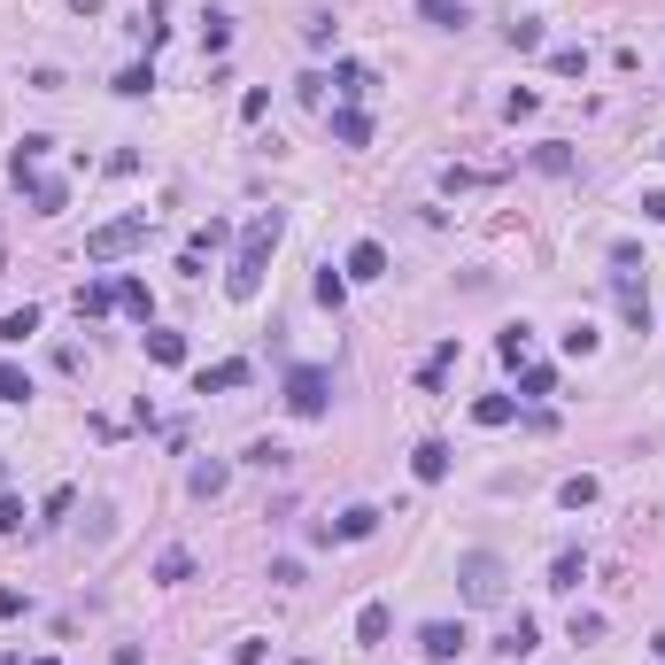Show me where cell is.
I'll use <instances>...</instances> for the list:
<instances>
[{
	"label": "cell",
	"instance_id": "277c9868",
	"mask_svg": "<svg viewBox=\"0 0 665 665\" xmlns=\"http://www.w3.org/2000/svg\"><path fill=\"white\" fill-rule=\"evenodd\" d=\"M147 232H155V217H147V209H132V217H109V225H93V232H86V263H116V256H132Z\"/></svg>",
	"mask_w": 665,
	"mask_h": 665
},
{
	"label": "cell",
	"instance_id": "ba28073f",
	"mask_svg": "<svg viewBox=\"0 0 665 665\" xmlns=\"http://www.w3.org/2000/svg\"><path fill=\"white\" fill-rule=\"evenodd\" d=\"M248 364H240V356H225V364H202V372H194V395H232V387H248Z\"/></svg>",
	"mask_w": 665,
	"mask_h": 665
},
{
	"label": "cell",
	"instance_id": "5b68a950",
	"mask_svg": "<svg viewBox=\"0 0 665 665\" xmlns=\"http://www.w3.org/2000/svg\"><path fill=\"white\" fill-rule=\"evenodd\" d=\"M287 410H294V418H325V410H333V372L294 364V372H287Z\"/></svg>",
	"mask_w": 665,
	"mask_h": 665
},
{
	"label": "cell",
	"instance_id": "7402d4cb",
	"mask_svg": "<svg viewBox=\"0 0 665 665\" xmlns=\"http://www.w3.org/2000/svg\"><path fill=\"white\" fill-rule=\"evenodd\" d=\"M318 302H325V310H341V302H348V271L318 263Z\"/></svg>",
	"mask_w": 665,
	"mask_h": 665
},
{
	"label": "cell",
	"instance_id": "ac0fdd59",
	"mask_svg": "<svg viewBox=\"0 0 665 665\" xmlns=\"http://www.w3.org/2000/svg\"><path fill=\"white\" fill-rule=\"evenodd\" d=\"M526 348H534V333H526V325H503V341H495V356H503L511 372L526 364Z\"/></svg>",
	"mask_w": 665,
	"mask_h": 665
},
{
	"label": "cell",
	"instance_id": "4316f807",
	"mask_svg": "<svg viewBox=\"0 0 665 665\" xmlns=\"http://www.w3.org/2000/svg\"><path fill=\"white\" fill-rule=\"evenodd\" d=\"M147 356L155 364H186V333H147Z\"/></svg>",
	"mask_w": 665,
	"mask_h": 665
},
{
	"label": "cell",
	"instance_id": "cb8c5ba5",
	"mask_svg": "<svg viewBox=\"0 0 665 665\" xmlns=\"http://www.w3.org/2000/svg\"><path fill=\"white\" fill-rule=\"evenodd\" d=\"M333 86H341L348 101H364V93H372V70H364V62H341V70H333Z\"/></svg>",
	"mask_w": 665,
	"mask_h": 665
},
{
	"label": "cell",
	"instance_id": "6da1fadb",
	"mask_svg": "<svg viewBox=\"0 0 665 665\" xmlns=\"http://www.w3.org/2000/svg\"><path fill=\"white\" fill-rule=\"evenodd\" d=\"M279 232H287L279 209H256V217H248L240 248H232V271H225V294H232V302H256V294H263V263H271V248H279Z\"/></svg>",
	"mask_w": 665,
	"mask_h": 665
},
{
	"label": "cell",
	"instance_id": "8992f818",
	"mask_svg": "<svg viewBox=\"0 0 665 665\" xmlns=\"http://www.w3.org/2000/svg\"><path fill=\"white\" fill-rule=\"evenodd\" d=\"M8 178H16V194L31 202V217H55V209L70 202V186H62V178H39V171H24V163H8Z\"/></svg>",
	"mask_w": 665,
	"mask_h": 665
},
{
	"label": "cell",
	"instance_id": "d4e9b609",
	"mask_svg": "<svg viewBox=\"0 0 665 665\" xmlns=\"http://www.w3.org/2000/svg\"><path fill=\"white\" fill-rule=\"evenodd\" d=\"M0 403H31V372L24 364H0Z\"/></svg>",
	"mask_w": 665,
	"mask_h": 665
},
{
	"label": "cell",
	"instance_id": "4fadbf2b",
	"mask_svg": "<svg viewBox=\"0 0 665 665\" xmlns=\"http://www.w3.org/2000/svg\"><path fill=\"white\" fill-rule=\"evenodd\" d=\"M116 310V279H86L78 287V318H109Z\"/></svg>",
	"mask_w": 665,
	"mask_h": 665
},
{
	"label": "cell",
	"instance_id": "4dcf8cb0",
	"mask_svg": "<svg viewBox=\"0 0 665 665\" xmlns=\"http://www.w3.org/2000/svg\"><path fill=\"white\" fill-rule=\"evenodd\" d=\"M147 86H155V70H147V62H132V70H116V93H124V101H140Z\"/></svg>",
	"mask_w": 665,
	"mask_h": 665
},
{
	"label": "cell",
	"instance_id": "52a82bcc",
	"mask_svg": "<svg viewBox=\"0 0 665 665\" xmlns=\"http://www.w3.org/2000/svg\"><path fill=\"white\" fill-rule=\"evenodd\" d=\"M464 642H472V635H464L457 619H426V627H418V650H426L434 665H449V658L464 650Z\"/></svg>",
	"mask_w": 665,
	"mask_h": 665
},
{
	"label": "cell",
	"instance_id": "8fae6325",
	"mask_svg": "<svg viewBox=\"0 0 665 665\" xmlns=\"http://www.w3.org/2000/svg\"><path fill=\"white\" fill-rule=\"evenodd\" d=\"M341 271H348V279H387V248H379V240H356Z\"/></svg>",
	"mask_w": 665,
	"mask_h": 665
},
{
	"label": "cell",
	"instance_id": "484cf974",
	"mask_svg": "<svg viewBox=\"0 0 665 665\" xmlns=\"http://www.w3.org/2000/svg\"><path fill=\"white\" fill-rule=\"evenodd\" d=\"M542 39H550L542 16H519V24H511V47H519V55H542Z\"/></svg>",
	"mask_w": 665,
	"mask_h": 665
},
{
	"label": "cell",
	"instance_id": "9c48e42d",
	"mask_svg": "<svg viewBox=\"0 0 665 665\" xmlns=\"http://www.w3.org/2000/svg\"><path fill=\"white\" fill-rule=\"evenodd\" d=\"M410 472H418L426 488H441V480H449V441H418V449H410Z\"/></svg>",
	"mask_w": 665,
	"mask_h": 665
},
{
	"label": "cell",
	"instance_id": "1f68e13d",
	"mask_svg": "<svg viewBox=\"0 0 665 665\" xmlns=\"http://www.w3.org/2000/svg\"><path fill=\"white\" fill-rule=\"evenodd\" d=\"M155 580H194V557H186V550H163V557H155Z\"/></svg>",
	"mask_w": 665,
	"mask_h": 665
},
{
	"label": "cell",
	"instance_id": "f35d334b",
	"mask_svg": "<svg viewBox=\"0 0 665 665\" xmlns=\"http://www.w3.org/2000/svg\"><path fill=\"white\" fill-rule=\"evenodd\" d=\"M70 8H78V16H101V8H109V0H70Z\"/></svg>",
	"mask_w": 665,
	"mask_h": 665
},
{
	"label": "cell",
	"instance_id": "ffe728a7",
	"mask_svg": "<svg viewBox=\"0 0 665 665\" xmlns=\"http://www.w3.org/2000/svg\"><path fill=\"white\" fill-rule=\"evenodd\" d=\"M418 16L441 24V31H464V0H418Z\"/></svg>",
	"mask_w": 665,
	"mask_h": 665
},
{
	"label": "cell",
	"instance_id": "e0dca14e",
	"mask_svg": "<svg viewBox=\"0 0 665 665\" xmlns=\"http://www.w3.org/2000/svg\"><path fill=\"white\" fill-rule=\"evenodd\" d=\"M534 171L565 178V171H573V147H565V140H542V147H534Z\"/></svg>",
	"mask_w": 665,
	"mask_h": 665
},
{
	"label": "cell",
	"instance_id": "30bf717a",
	"mask_svg": "<svg viewBox=\"0 0 665 665\" xmlns=\"http://www.w3.org/2000/svg\"><path fill=\"white\" fill-rule=\"evenodd\" d=\"M372 526H379V511H372V503H348L341 519L325 526V542H364V534H372Z\"/></svg>",
	"mask_w": 665,
	"mask_h": 665
},
{
	"label": "cell",
	"instance_id": "5bb4252c",
	"mask_svg": "<svg viewBox=\"0 0 665 665\" xmlns=\"http://www.w3.org/2000/svg\"><path fill=\"white\" fill-rule=\"evenodd\" d=\"M511 418H519V403H511V395H480V403H472V426H511Z\"/></svg>",
	"mask_w": 665,
	"mask_h": 665
},
{
	"label": "cell",
	"instance_id": "d6a6232c",
	"mask_svg": "<svg viewBox=\"0 0 665 665\" xmlns=\"http://www.w3.org/2000/svg\"><path fill=\"white\" fill-rule=\"evenodd\" d=\"M550 387H557L550 364H526V372H519V395H550Z\"/></svg>",
	"mask_w": 665,
	"mask_h": 665
},
{
	"label": "cell",
	"instance_id": "d6986e66",
	"mask_svg": "<svg viewBox=\"0 0 665 665\" xmlns=\"http://www.w3.org/2000/svg\"><path fill=\"white\" fill-rule=\"evenodd\" d=\"M495 650H503V658H526V650H534V619H511V627H503V642H495Z\"/></svg>",
	"mask_w": 665,
	"mask_h": 665
},
{
	"label": "cell",
	"instance_id": "83f0119b",
	"mask_svg": "<svg viewBox=\"0 0 665 665\" xmlns=\"http://www.w3.org/2000/svg\"><path fill=\"white\" fill-rule=\"evenodd\" d=\"M186 488L202 495V503H209V495H225V464H194V472H186Z\"/></svg>",
	"mask_w": 665,
	"mask_h": 665
},
{
	"label": "cell",
	"instance_id": "74e56055",
	"mask_svg": "<svg viewBox=\"0 0 665 665\" xmlns=\"http://www.w3.org/2000/svg\"><path fill=\"white\" fill-rule=\"evenodd\" d=\"M642 209H650V217L665 225V186H658V194H642Z\"/></svg>",
	"mask_w": 665,
	"mask_h": 665
},
{
	"label": "cell",
	"instance_id": "603a6c76",
	"mask_svg": "<svg viewBox=\"0 0 665 665\" xmlns=\"http://www.w3.org/2000/svg\"><path fill=\"white\" fill-rule=\"evenodd\" d=\"M580 580H588V557H580V550H565V557L550 565V588H580Z\"/></svg>",
	"mask_w": 665,
	"mask_h": 665
},
{
	"label": "cell",
	"instance_id": "44dd1931",
	"mask_svg": "<svg viewBox=\"0 0 665 665\" xmlns=\"http://www.w3.org/2000/svg\"><path fill=\"white\" fill-rule=\"evenodd\" d=\"M387 627H395L387 604H364V611H356V642H387Z\"/></svg>",
	"mask_w": 665,
	"mask_h": 665
},
{
	"label": "cell",
	"instance_id": "7c38bea8",
	"mask_svg": "<svg viewBox=\"0 0 665 665\" xmlns=\"http://www.w3.org/2000/svg\"><path fill=\"white\" fill-rule=\"evenodd\" d=\"M333 140H341V147H364V140H372V116L356 109V101H348V109H333Z\"/></svg>",
	"mask_w": 665,
	"mask_h": 665
},
{
	"label": "cell",
	"instance_id": "3957f363",
	"mask_svg": "<svg viewBox=\"0 0 665 665\" xmlns=\"http://www.w3.org/2000/svg\"><path fill=\"white\" fill-rule=\"evenodd\" d=\"M611 287H619L627 325H635V333H650V287H642V248H635V240H619V248H611Z\"/></svg>",
	"mask_w": 665,
	"mask_h": 665
},
{
	"label": "cell",
	"instance_id": "8d00e7d4",
	"mask_svg": "<svg viewBox=\"0 0 665 665\" xmlns=\"http://www.w3.org/2000/svg\"><path fill=\"white\" fill-rule=\"evenodd\" d=\"M24 611V588H0V619H16Z\"/></svg>",
	"mask_w": 665,
	"mask_h": 665
},
{
	"label": "cell",
	"instance_id": "f1b7e54d",
	"mask_svg": "<svg viewBox=\"0 0 665 665\" xmlns=\"http://www.w3.org/2000/svg\"><path fill=\"white\" fill-rule=\"evenodd\" d=\"M557 503H565V511H588V503H596V480H588V472H573V480L557 488Z\"/></svg>",
	"mask_w": 665,
	"mask_h": 665
},
{
	"label": "cell",
	"instance_id": "e575fe53",
	"mask_svg": "<svg viewBox=\"0 0 665 665\" xmlns=\"http://www.w3.org/2000/svg\"><path fill=\"white\" fill-rule=\"evenodd\" d=\"M565 356H596V325H588V318H580L573 333H565Z\"/></svg>",
	"mask_w": 665,
	"mask_h": 665
},
{
	"label": "cell",
	"instance_id": "f546056e",
	"mask_svg": "<svg viewBox=\"0 0 665 665\" xmlns=\"http://www.w3.org/2000/svg\"><path fill=\"white\" fill-rule=\"evenodd\" d=\"M550 70L557 78H588V47H550Z\"/></svg>",
	"mask_w": 665,
	"mask_h": 665
},
{
	"label": "cell",
	"instance_id": "9a60e30c",
	"mask_svg": "<svg viewBox=\"0 0 665 665\" xmlns=\"http://www.w3.org/2000/svg\"><path fill=\"white\" fill-rule=\"evenodd\" d=\"M116 310H132V318H155V294H147V279H116Z\"/></svg>",
	"mask_w": 665,
	"mask_h": 665
},
{
	"label": "cell",
	"instance_id": "7a4b0ae2",
	"mask_svg": "<svg viewBox=\"0 0 665 665\" xmlns=\"http://www.w3.org/2000/svg\"><path fill=\"white\" fill-rule=\"evenodd\" d=\"M503 580H511V565H503L495 550H464L457 557V596H464V604L495 611V604H503Z\"/></svg>",
	"mask_w": 665,
	"mask_h": 665
},
{
	"label": "cell",
	"instance_id": "836d02e7",
	"mask_svg": "<svg viewBox=\"0 0 665 665\" xmlns=\"http://www.w3.org/2000/svg\"><path fill=\"white\" fill-rule=\"evenodd\" d=\"M333 31H341V24H333V8H318V16L302 24V39H310V47H333Z\"/></svg>",
	"mask_w": 665,
	"mask_h": 665
},
{
	"label": "cell",
	"instance_id": "d590c367",
	"mask_svg": "<svg viewBox=\"0 0 665 665\" xmlns=\"http://www.w3.org/2000/svg\"><path fill=\"white\" fill-rule=\"evenodd\" d=\"M0 534H24V503L16 495H0Z\"/></svg>",
	"mask_w": 665,
	"mask_h": 665
},
{
	"label": "cell",
	"instance_id": "ab89813d",
	"mask_svg": "<svg viewBox=\"0 0 665 665\" xmlns=\"http://www.w3.org/2000/svg\"><path fill=\"white\" fill-rule=\"evenodd\" d=\"M658 155H665V147H658Z\"/></svg>",
	"mask_w": 665,
	"mask_h": 665
},
{
	"label": "cell",
	"instance_id": "2e32d148",
	"mask_svg": "<svg viewBox=\"0 0 665 665\" xmlns=\"http://www.w3.org/2000/svg\"><path fill=\"white\" fill-rule=\"evenodd\" d=\"M31 333H39V310H31V302H24V310H8V318H0V341H8V348H24Z\"/></svg>",
	"mask_w": 665,
	"mask_h": 665
}]
</instances>
